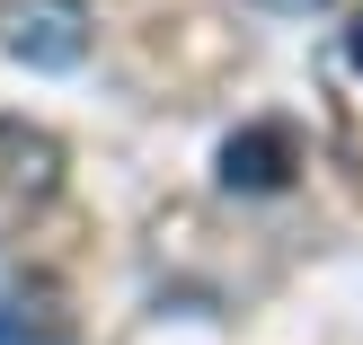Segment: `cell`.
I'll list each match as a JSON object with an SVG mask.
<instances>
[{"label": "cell", "instance_id": "1", "mask_svg": "<svg viewBox=\"0 0 363 345\" xmlns=\"http://www.w3.org/2000/svg\"><path fill=\"white\" fill-rule=\"evenodd\" d=\"M53 186H62V151H53V133L0 115V239H18V230L53 204Z\"/></svg>", "mask_w": 363, "mask_h": 345}, {"label": "cell", "instance_id": "2", "mask_svg": "<svg viewBox=\"0 0 363 345\" xmlns=\"http://www.w3.org/2000/svg\"><path fill=\"white\" fill-rule=\"evenodd\" d=\"M9 53L27 71H71L89 53V0H18L9 9Z\"/></svg>", "mask_w": 363, "mask_h": 345}, {"label": "cell", "instance_id": "3", "mask_svg": "<svg viewBox=\"0 0 363 345\" xmlns=\"http://www.w3.org/2000/svg\"><path fill=\"white\" fill-rule=\"evenodd\" d=\"M222 186H240V195H275V186H293V133H284V124L230 133V142H222Z\"/></svg>", "mask_w": 363, "mask_h": 345}, {"label": "cell", "instance_id": "4", "mask_svg": "<svg viewBox=\"0 0 363 345\" xmlns=\"http://www.w3.org/2000/svg\"><path fill=\"white\" fill-rule=\"evenodd\" d=\"M0 345H62L53 283H9V293H0Z\"/></svg>", "mask_w": 363, "mask_h": 345}, {"label": "cell", "instance_id": "5", "mask_svg": "<svg viewBox=\"0 0 363 345\" xmlns=\"http://www.w3.org/2000/svg\"><path fill=\"white\" fill-rule=\"evenodd\" d=\"M346 53H354V71H363V9H354V27H346Z\"/></svg>", "mask_w": 363, "mask_h": 345}, {"label": "cell", "instance_id": "6", "mask_svg": "<svg viewBox=\"0 0 363 345\" xmlns=\"http://www.w3.org/2000/svg\"><path fill=\"white\" fill-rule=\"evenodd\" d=\"M275 9H311V0H275Z\"/></svg>", "mask_w": 363, "mask_h": 345}]
</instances>
